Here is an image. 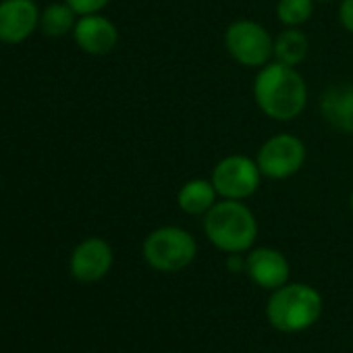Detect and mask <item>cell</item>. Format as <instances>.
I'll list each match as a JSON object with an SVG mask.
<instances>
[{"label": "cell", "mask_w": 353, "mask_h": 353, "mask_svg": "<svg viewBox=\"0 0 353 353\" xmlns=\"http://www.w3.org/2000/svg\"><path fill=\"white\" fill-rule=\"evenodd\" d=\"M210 181L223 200H248L258 192L262 172L256 160L243 154H233L214 166Z\"/></svg>", "instance_id": "8992f818"}, {"label": "cell", "mask_w": 353, "mask_h": 353, "mask_svg": "<svg viewBox=\"0 0 353 353\" xmlns=\"http://www.w3.org/2000/svg\"><path fill=\"white\" fill-rule=\"evenodd\" d=\"M112 248L100 237H90L73 250L69 268L79 283H98L112 268Z\"/></svg>", "instance_id": "9c48e42d"}, {"label": "cell", "mask_w": 353, "mask_h": 353, "mask_svg": "<svg viewBox=\"0 0 353 353\" xmlns=\"http://www.w3.org/2000/svg\"><path fill=\"white\" fill-rule=\"evenodd\" d=\"M227 268L231 272H245V258H241V254H229Z\"/></svg>", "instance_id": "d6986e66"}, {"label": "cell", "mask_w": 353, "mask_h": 353, "mask_svg": "<svg viewBox=\"0 0 353 353\" xmlns=\"http://www.w3.org/2000/svg\"><path fill=\"white\" fill-rule=\"evenodd\" d=\"M339 19L343 23V28L353 34V0H343L339 7Z\"/></svg>", "instance_id": "ac0fdd59"}, {"label": "cell", "mask_w": 353, "mask_h": 353, "mask_svg": "<svg viewBox=\"0 0 353 353\" xmlns=\"http://www.w3.org/2000/svg\"><path fill=\"white\" fill-rule=\"evenodd\" d=\"M349 208H351V214H353V192H351V198H349Z\"/></svg>", "instance_id": "ffe728a7"}, {"label": "cell", "mask_w": 353, "mask_h": 353, "mask_svg": "<svg viewBox=\"0 0 353 353\" xmlns=\"http://www.w3.org/2000/svg\"><path fill=\"white\" fill-rule=\"evenodd\" d=\"M40 7L36 0H0V42L21 44L40 30Z\"/></svg>", "instance_id": "ba28073f"}, {"label": "cell", "mask_w": 353, "mask_h": 353, "mask_svg": "<svg viewBox=\"0 0 353 353\" xmlns=\"http://www.w3.org/2000/svg\"><path fill=\"white\" fill-rule=\"evenodd\" d=\"M73 38H75V44L85 54L104 57L112 52L114 46L119 44V30L108 17H102L100 13L83 15L75 23Z\"/></svg>", "instance_id": "30bf717a"}, {"label": "cell", "mask_w": 353, "mask_h": 353, "mask_svg": "<svg viewBox=\"0 0 353 353\" xmlns=\"http://www.w3.org/2000/svg\"><path fill=\"white\" fill-rule=\"evenodd\" d=\"M322 295L303 283H285L274 289L266 303L268 322L281 332H301L318 322Z\"/></svg>", "instance_id": "3957f363"}, {"label": "cell", "mask_w": 353, "mask_h": 353, "mask_svg": "<svg viewBox=\"0 0 353 353\" xmlns=\"http://www.w3.org/2000/svg\"><path fill=\"white\" fill-rule=\"evenodd\" d=\"M225 46L233 61L243 67H264L274 52V40L264 26L239 19L225 32Z\"/></svg>", "instance_id": "5b68a950"}, {"label": "cell", "mask_w": 353, "mask_h": 353, "mask_svg": "<svg viewBox=\"0 0 353 353\" xmlns=\"http://www.w3.org/2000/svg\"><path fill=\"white\" fill-rule=\"evenodd\" d=\"M254 98L260 110L274 121L297 119L307 104V88L295 67L268 63L254 81Z\"/></svg>", "instance_id": "6da1fadb"}, {"label": "cell", "mask_w": 353, "mask_h": 353, "mask_svg": "<svg viewBox=\"0 0 353 353\" xmlns=\"http://www.w3.org/2000/svg\"><path fill=\"white\" fill-rule=\"evenodd\" d=\"M287 258L272 248H256L245 256V274L262 289H279L289 281Z\"/></svg>", "instance_id": "8fae6325"}, {"label": "cell", "mask_w": 353, "mask_h": 353, "mask_svg": "<svg viewBox=\"0 0 353 353\" xmlns=\"http://www.w3.org/2000/svg\"><path fill=\"white\" fill-rule=\"evenodd\" d=\"M318 3H330V0H318Z\"/></svg>", "instance_id": "44dd1931"}, {"label": "cell", "mask_w": 353, "mask_h": 353, "mask_svg": "<svg viewBox=\"0 0 353 353\" xmlns=\"http://www.w3.org/2000/svg\"><path fill=\"white\" fill-rule=\"evenodd\" d=\"M216 190L208 179H192L188 181L179 194H176V204L185 214L204 216L216 204Z\"/></svg>", "instance_id": "4fadbf2b"}, {"label": "cell", "mask_w": 353, "mask_h": 353, "mask_svg": "<svg viewBox=\"0 0 353 353\" xmlns=\"http://www.w3.org/2000/svg\"><path fill=\"white\" fill-rule=\"evenodd\" d=\"M65 3L79 17H83V15H96V13H100L110 3V0H65Z\"/></svg>", "instance_id": "e0dca14e"}, {"label": "cell", "mask_w": 353, "mask_h": 353, "mask_svg": "<svg viewBox=\"0 0 353 353\" xmlns=\"http://www.w3.org/2000/svg\"><path fill=\"white\" fill-rule=\"evenodd\" d=\"M256 162L260 166L262 176H268V179H289V176L301 170L305 162V143L291 133L272 135L258 150Z\"/></svg>", "instance_id": "52a82bcc"}, {"label": "cell", "mask_w": 353, "mask_h": 353, "mask_svg": "<svg viewBox=\"0 0 353 353\" xmlns=\"http://www.w3.org/2000/svg\"><path fill=\"white\" fill-rule=\"evenodd\" d=\"M196 254L194 235L181 227L154 229L143 241V260L158 272H179L196 260Z\"/></svg>", "instance_id": "277c9868"}, {"label": "cell", "mask_w": 353, "mask_h": 353, "mask_svg": "<svg viewBox=\"0 0 353 353\" xmlns=\"http://www.w3.org/2000/svg\"><path fill=\"white\" fill-rule=\"evenodd\" d=\"M204 233L221 252L243 254L258 237V223L241 200H223L204 214Z\"/></svg>", "instance_id": "7a4b0ae2"}, {"label": "cell", "mask_w": 353, "mask_h": 353, "mask_svg": "<svg viewBox=\"0 0 353 353\" xmlns=\"http://www.w3.org/2000/svg\"><path fill=\"white\" fill-rule=\"evenodd\" d=\"M320 112L330 127L353 135V85L328 88L322 94Z\"/></svg>", "instance_id": "7c38bea8"}, {"label": "cell", "mask_w": 353, "mask_h": 353, "mask_svg": "<svg viewBox=\"0 0 353 353\" xmlns=\"http://www.w3.org/2000/svg\"><path fill=\"white\" fill-rule=\"evenodd\" d=\"M307 50H310V42H307L305 34L299 32L297 28H289L276 36L272 57L276 59V63L297 67L307 57Z\"/></svg>", "instance_id": "9a60e30c"}, {"label": "cell", "mask_w": 353, "mask_h": 353, "mask_svg": "<svg viewBox=\"0 0 353 353\" xmlns=\"http://www.w3.org/2000/svg\"><path fill=\"white\" fill-rule=\"evenodd\" d=\"M316 0H279L276 17L287 28H299L310 21Z\"/></svg>", "instance_id": "2e32d148"}, {"label": "cell", "mask_w": 353, "mask_h": 353, "mask_svg": "<svg viewBox=\"0 0 353 353\" xmlns=\"http://www.w3.org/2000/svg\"><path fill=\"white\" fill-rule=\"evenodd\" d=\"M79 15L65 3H52L48 5L40 15V30L48 38H63L67 34H73L75 23Z\"/></svg>", "instance_id": "5bb4252c"}]
</instances>
